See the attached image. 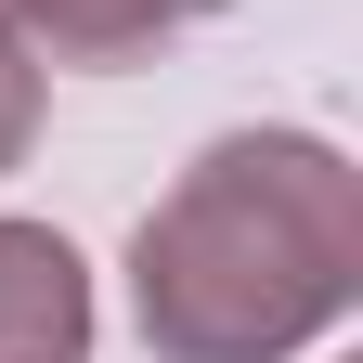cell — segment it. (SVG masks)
<instances>
[{"label":"cell","instance_id":"6da1fadb","mask_svg":"<svg viewBox=\"0 0 363 363\" xmlns=\"http://www.w3.org/2000/svg\"><path fill=\"white\" fill-rule=\"evenodd\" d=\"M350 298V169L325 143H220L143 220V325L169 363H259Z\"/></svg>","mask_w":363,"mask_h":363},{"label":"cell","instance_id":"7a4b0ae2","mask_svg":"<svg viewBox=\"0 0 363 363\" xmlns=\"http://www.w3.org/2000/svg\"><path fill=\"white\" fill-rule=\"evenodd\" d=\"M0 363H78V259L0 220Z\"/></svg>","mask_w":363,"mask_h":363},{"label":"cell","instance_id":"3957f363","mask_svg":"<svg viewBox=\"0 0 363 363\" xmlns=\"http://www.w3.org/2000/svg\"><path fill=\"white\" fill-rule=\"evenodd\" d=\"M26 39H52V52L78 65H117V52H143V39H169L182 13H208V0H0Z\"/></svg>","mask_w":363,"mask_h":363}]
</instances>
